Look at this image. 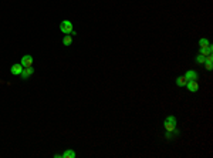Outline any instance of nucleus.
Masks as SVG:
<instances>
[{
    "label": "nucleus",
    "instance_id": "nucleus-5",
    "mask_svg": "<svg viewBox=\"0 0 213 158\" xmlns=\"http://www.w3.org/2000/svg\"><path fill=\"white\" fill-rule=\"evenodd\" d=\"M10 71H11V74H13V76H20V74H21V71H23V66H21L20 63L13 64V66H11V69H10Z\"/></svg>",
    "mask_w": 213,
    "mask_h": 158
},
{
    "label": "nucleus",
    "instance_id": "nucleus-3",
    "mask_svg": "<svg viewBox=\"0 0 213 158\" xmlns=\"http://www.w3.org/2000/svg\"><path fill=\"white\" fill-rule=\"evenodd\" d=\"M186 88L190 93H196L197 90H199V84H197L196 80H189L188 83H186Z\"/></svg>",
    "mask_w": 213,
    "mask_h": 158
},
{
    "label": "nucleus",
    "instance_id": "nucleus-13",
    "mask_svg": "<svg viewBox=\"0 0 213 158\" xmlns=\"http://www.w3.org/2000/svg\"><path fill=\"white\" fill-rule=\"evenodd\" d=\"M196 63H197V64H203V63H205V56L197 54V56H196Z\"/></svg>",
    "mask_w": 213,
    "mask_h": 158
},
{
    "label": "nucleus",
    "instance_id": "nucleus-2",
    "mask_svg": "<svg viewBox=\"0 0 213 158\" xmlns=\"http://www.w3.org/2000/svg\"><path fill=\"white\" fill-rule=\"evenodd\" d=\"M60 30H61V33H64V34H70V33L73 32V23H71L70 20H63V22L60 23Z\"/></svg>",
    "mask_w": 213,
    "mask_h": 158
},
{
    "label": "nucleus",
    "instance_id": "nucleus-7",
    "mask_svg": "<svg viewBox=\"0 0 213 158\" xmlns=\"http://www.w3.org/2000/svg\"><path fill=\"white\" fill-rule=\"evenodd\" d=\"M212 51H213V47H212V44H209V46H206V47H200V50H199V54H202V56H207V54H212Z\"/></svg>",
    "mask_w": 213,
    "mask_h": 158
},
{
    "label": "nucleus",
    "instance_id": "nucleus-6",
    "mask_svg": "<svg viewBox=\"0 0 213 158\" xmlns=\"http://www.w3.org/2000/svg\"><path fill=\"white\" fill-rule=\"evenodd\" d=\"M33 73H34V69H31V67H23V71H21L20 76H21L24 80H27Z\"/></svg>",
    "mask_w": 213,
    "mask_h": 158
},
{
    "label": "nucleus",
    "instance_id": "nucleus-8",
    "mask_svg": "<svg viewBox=\"0 0 213 158\" xmlns=\"http://www.w3.org/2000/svg\"><path fill=\"white\" fill-rule=\"evenodd\" d=\"M185 77L188 80H197V73L195 70H189L185 73Z\"/></svg>",
    "mask_w": 213,
    "mask_h": 158
},
{
    "label": "nucleus",
    "instance_id": "nucleus-10",
    "mask_svg": "<svg viewBox=\"0 0 213 158\" xmlns=\"http://www.w3.org/2000/svg\"><path fill=\"white\" fill-rule=\"evenodd\" d=\"M179 134V130H173V131H166V140H173L176 135Z\"/></svg>",
    "mask_w": 213,
    "mask_h": 158
},
{
    "label": "nucleus",
    "instance_id": "nucleus-9",
    "mask_svg": "<svg viewBox=\"0 0 213 158\" xmlns=\"http://www.w3.org/2000/svg\"><path fill=\"white\" fill-rule=\"evenodd\" d=\"M188 81H189V80L186 79L185 76H180V77H178V79H176V84H178L179 87H185Z\"/></svg>",
    "mask_w": 213,
    "mask_h": 158
},
{
    "label": "nucleus",
    "instance_id": "nucleus-4",
    "mask_svg": "<svg viewBox=\"0 0 213 158\" xmlns=\"http://www.w3.org/2000/svg\"><path fill=\"white\" fill-rule=\"evenodd\" d=\"M20 64H21L23 67H31V66H33V56H30V54L23 56Z\"/></svg>",
    "mask_w": 213,
    "mask_h": 158
},
{
    "label": "nucleus",
    "instance_id": "nucleus-1",
    "mask_svg": "<svg viewBox=\"0 0 213 158\" xmlns=\"http://www.w3.org/2000/svg\"><path fill=\"white\" fill-rule=\"evenodd\" d=\"M164 126H165V128H166V131H173V130H176V118H175L173 115H168V117L165 118Z\"/></svg>",
    "mask_w": 213,
    "mask_h": 158
},
{
    "label": "nucleus",
    "instance_id": "nucleus-14",
    "mask_svg": "<svg viewBox=\"0 0 213 158\" xmlns=\"http://www.w3.org/2000/svg\"><path fill=\"white\" fill-rule=\"evenodd\" d=\"M199 46H200V47H206V46H209L207 39H200L199 40Z\"/></svg>",
    "mask_w": 213,
    "mask_h": 158
},
{
    "label": "nucleus",
    "instance_id": "nucleus-11",
    "mask_svg": "<svg viewBox=\"0 0 213 158\" xmlns=\"http://www.w3.org/2000/svg\"><path fill=\"white\" fill-rule=\"evenodd\" d=\"M63 158H75V151L74 150H67L64 154H61Z\"/></svg>",
    "mask_w": 213,
    "mask_h": 158
},
{
    "label": "nucleus",
    "instance_id": "nucleus-12",
    "mask_svg": "<svg viewBox=\"0 0 213 158\" xmlns=\"http://www.w3.org/2000/svg\"><path fill=\"white\" fill-rule=\"evenodd\" d=\"M71 43H73V37H71L70 34H66V37L63 39V44H64V46H70Z\"/></svg>",
    "mask_w": 213,
    "mask_h": 158
},
{
    "label": "nucleus",
    "instance_id": "nucleus-15",
    "mask_svg": "<svg viewBox=\"0 0 213 158\" xmlns=\"http://www.w3.org/2000/svg\"><path fill=\"white\" fill-rule=\"evenodd\" d=\"M203 64H205L206 70H209V71H210V70H212V69H213V67H212V63H203Z\"/></svg>",
    "mask_w": 213,
    "mask_h": 158
}]
</instances>
